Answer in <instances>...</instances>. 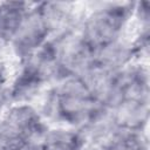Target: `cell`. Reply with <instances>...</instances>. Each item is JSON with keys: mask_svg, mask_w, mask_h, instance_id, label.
<instances>
[{"mask_svg": "<svg viewBox=\"0 0 150 150\" xmlns=\"http://www.w3.org/2000/svg\"><path fill=\"white\" fill-rule=\"evenodd\" d=\"M123 19L124 14L121 8H110L97 13L87 28L88 45L95 47L108 45L118 30Z\"/></svg>", "mask_w": 150, "mask_h": 150, "instance_id": "cell-1", "label": "cell"}, {"mask_svg": "<svg viewBox=\"0 0 150 150\" xmlns=\"http://www.w3.org/2000/svg\"><path fill=\"white\" fill-rule=\"evenodd\" d=\"M93 101L94 97L84 84L79 82L68 83L60 95V111L64 117L74 116L76 118L82 116L83 112H89V107Z\"/></svg>", "mask_w": 150, "mask_h": 150, "instance_id": "cell-2", "label": "cell"}, {"mask_svg": "<svg viewBox=\"0 0 150 150\" xmlns=\"http://www.w3.org/2000/svg\"><path fill=\"white\" fill-rule=\"evenodd\" d=\"M43 150H79L77 139L73 135L57 134L46 143Z\"/></svg>", "mask_w": 150, "mask_h": 150, "instance_id": "cell-3", "label": "cell"}, {"mask_svg": "<svg viewBox=\"0 0 150 150\" xmlns=\"http://www.w3.org/2000/svg\"><path fill=\"white\" fill-rule=\"evenodd\" d=\"M108 150H138L132 142H130V139H125L118 143L112 144Z\"/></svg>", "mask_w": 150, "mask_h": 150, "instance_id": "cell-4", "label": "cell"}]
</instances>
